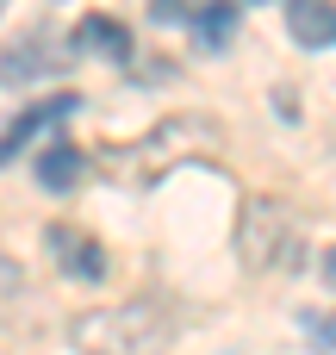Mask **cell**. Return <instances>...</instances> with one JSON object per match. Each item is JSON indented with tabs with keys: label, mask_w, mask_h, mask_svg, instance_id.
<instances>
[{
	"label": "cell",
	"mask_w": 336,
	"mask_h": 355,
	"mask_svg": "<svg viewBox=\"0 0 336 355\" xmlns=\"http://www.w3.org/2000/svg\"><path fill=\"white\" fill-rule=\"evenodd\" d=\"M75 343L87 355H162L175 343V318H168L162 300H125V306H106V312H81Z\"/></svg>",
	"instance_id": "1"
},
{
	"label": "cell",
	"mask_w": 336,
	"mask_h": 355,
	"mask_svg": "<svg viewBox=\"0 0 336 355\" xmlns=\"http://www.w3.org/2000/svg\"><path fill=\"white\" fill-rule=\"evenodd\" d=\"M237 243H243V262L249 268H299L306 262V237L293 225V212L281 200H249L243 206V225H237Z\"/></svg>",
	"instance_id": "2"
},
{
	"label": "cell",
	"mask_w": 336,
	"mask_h": 355,
	"mask_svg": "<svg viewBox=\"0 0 336 355\" xmlns=\"http://www.w3.org/2000/svg\"><path fill=\"white\" fill-rule=\"evenodd\" d=\"M44 250H50V262H56L69 281H106V250H100L81 225H50V231H44Z\"/></svg>",
	"instance_id": "3"
},
{
	"label": "cell",
	"mask_w": 336,
	"mask_h": 355,
	"mask_svg": "<svg viewBox=\"0 0 336 355\" xmlns=\"http://www.w3.org/2000/svg\"><path fill=\"white\" fill-rule=\"evenodd\" d=\"M75 50H81V56L125 62V56H131V31H125L118 19H106V12H87V19L75 25Z\"/></svg>",
	"instance_id": "4"
},
{
	"label": "cell",
	"mask_w": 336,
	"mask_h": 355,
	"mask_svg": "<svg viewBox=\"0 0 336 355\" xmlns=\"http://www.w3.org/2000/svg\"><path fill=\"white\" fill-rule=\"evenodd\" d=\"M287 31H293L306 50H330L336 44V6L330 0H293V6H287Z\"/></svg>",
	"instance_id": "5"
},
{
	"label": "cell",
	"mask_w": 336,
	"mask_h": 355,
	"mask_svg": "<svg viewBox=\"0 0 336 355\" xmlns=\"http://www.w3.org/2000/svg\"><path fill=\"white\" fill-rule=\"evenodd\" d=\"M56 62V44H50V31H25L6 56H0V81H31V75H44Z\"/></svg>",
	"instance_id": "6"
},
{
	"label": "cell",
	"mask_w": 336,
	"mask_h": 355,
	"mask_svg": "<svg viewBox=\"0 0 336 355\" xmlns=\"http://www.w3.org/2000/svg\"><path fill=\"white\" fill-rule=\"evenodd\" d=\"M81 175H87V156L75 150V144H44L37 150V181L44 187H56V193H69V187H81Z\"/></svg>",
	"instance_id": "7"
},
{
	"label": "cell",
	"mask_w": 336,
	"mask_h": 355,
	"mask_svg": "<svg viewBox=\"0 0 336 355\" xmlns=\"http://www.w3.org/2000/svg\"><path fill=\"white\" fill-rule=\"evenodd\" d=\"M75 106H81V94H56V100H37V106H31V112H25V119H19L12 131H0V162H12V150H19V144H25L31 131H44V125L69 119Z\"/></svg>",
	"instance_id": "8"
},
{
	"label": "cell",
	"mask_w": 336,
	"mask_h": 355,
	"mask_svg": "<svg viewBox=\"0 0 336 355\" xmlns=\"http://www.w3.org/2000/svg\"><path fill=\"white\" fill-rule=\"evenodd\" d=\"M187 25H193V37H200L206 50H224V44H231V31H237V6H231V0L187 6Z\"/></svg>",
	"instance_id": "9"
},
{
	"label": "cell",
	"mask_w": 336,
	"mask_h": 355,
	"mask_svg": "<svg viewBox=\"0 0 336 355\" xmlns=\"http://www.w3.org/2000/svg\"><path fill=\"white\" fill-rule=\"evenodd\" d=\"M187 6H193V0H150V19H162V25H181V19H187Z\"/></svg>",
	"instance_id": "10"
},
{
	"label": "cell",
	"mask_w": 336,
	"mask_h": 355,
	"mask_svg": "<svg viewBox=\"0 0 336 355\" xmlns=\"http://www.w3.org/2000/svg\"><path fill=\"white\" fill-rule=\"evenodd\" d=\"M312 331H318V343H330V349H336V318H318Z\"/></svg>",
	"instance_id": "11"
},
{
	"label": "cell",
	"mask_w": 336,
	"mask_h": 355,
	"mask_svg": "<svg viewBox=\"0 0 336 355\" xmlns=\"http://www.w3.org/2000/svg\"><path fill=\"white\" fill-rule=\"evenodd\" d=\"M324 275H330V281H336V256H330V268H324Z\"/></svg>",
	"instance_id": "12"
},
{
	"label": "cell",
	"mask_w": 336,
	"mask_h": 355,
	"mask_svg": "<svg viewBox=\"0 0 336 355\" xmlns=\"http://www.w3.org/2000/svg\"><path fill=\"white\" fill-rule=\"evenodd\" d=\"M0 6H6V0H0Z\"/></svg>",
	"instance_id": "13"
}]
</instances>
